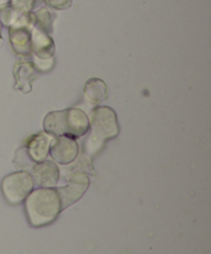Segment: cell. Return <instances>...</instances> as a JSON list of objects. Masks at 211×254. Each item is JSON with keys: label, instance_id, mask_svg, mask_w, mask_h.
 I'll return each instance as SVG.
<instances>
[{"label": "cell", "instance_id": "obj_5", "mask_svg": "<svg viewBox=\"0 0 211 254\" xmlns=\"http://www.w3.org/2000/svg\"><path fill=\"white\" fill-rule=\"evenodd\" d=\"M87 188H88V178L84 174L73 175V178L70 179L66 188H61L57 190L60 201H61V208L69 207L78 198H81Z\"/></svg>", "mask_w": 211, "mask_h": 254}, {"label": "cell", "instance_id": "obj_2", "mask_svg": "<svg viewBox=\"0 0 211 254\" xmlns=\"http://www.w3.org/2000/svg\"><path fill=\"white\" fill-rule=\"evenodd\" d=\"M45 129L57 136L79 138L88 129V119L79 109L52 112L45 119Z\"/></svg>", "mask_w": 211, "mask_h": 254}, {"label": "cell", "instance_id": "obj_13", "mask_svg": "<svg viewBox=\"0 0 211 254\" xmlns=\"http://www.w3.org/2000/svg\"><path fill=\"white\" fill-rule=\"evenodd\" d=\"M0 30H1V24H0Z\"/></svg>", "mask_w": 211, "mask_h": 254}, {"label": "cell", "instance_id": "obj_8", "mask_svg": "<svg viewBox=\"0 0 211 254\" xmlns=\"http://www.w3.org/2000/svg\"><path fill=\"white\" fill-rule=\"evenodd\" d=\"M52 136L46 133H40L35 135L29 143V154L35 161H42L47 156L51 146Z\"/></svg>", "mask_w": 211, "mask_h": 254}, {"label": "cell", "instance_id": "obj_9", "mask_svg": "<svg viewBox=\"0 0 211 254\" xmlns=\"http://www.w3.org/2000/svg\"><path fill=\"white\" fill-rule=\"evenodd\" d=\"M10 37L14 49L20 54H27L29 52V36L27 31L21 26L11 27L10 29Z\"/></svg>", "mask_w": 211, "mask_h": 254}, {"label": "cell", "instance_id": "obj_12", "mask_svg": "<svg viewBox=\"0 0 211 254\" xmlns=\"http://www.w3.org/2000/svg\"><path fill=\"white\" fill-rule=\"evenodd\" d=\"M45 1L51 6L57 7V9H65V7L69 6L71 0H45Z\"/></svg>", "mask_w": 211, "mask_h": 254}, {"label": "cell", "instance_id": "obj_1", "mask_svg": "<svg viewBox=\"0 0 211 254\" xmlns=\"http://www.w3.org/2000/svg\"><path fill=\"white\" fill-rule=\"evenodd\" d=\"M25 211L30 223L34 227L49 225L61 211L59 193L51 189H40L34 191L31 195H27Z\"/></svg>", "mask_w": 211, "mask_h": 254}, {"label": "cell", "instance_id": "obj_3", "mask_svg": "<svg viewBox=\"0 0 211 254\" xmlns=\"http://www.w3.org/2000/svg\"><path fill=\"white\" fill-rule=\"evenodd\" d=\"M118 134L116 114L107 107H99L93 112L92 118V133L87 140V153H97L102 144Z\"/></svg>", "mask_w": 211, "mask_h": 254}, {"label": "cell", "instance_id": "obj_10", "mask_svg": "<svg viewBox=\"0 0 211 254\" xmlns=\"http://www.w3.org/2000/svg\"><path fill=\"white\" fill-rule=\"evenodd\" d=\"M84 92H86L89 99H92L93 102H99L104 99V96H106V86L101 81L98 84V88H93L92 83L88 81V83L86 84V88H84Z\"/></svg>", "mask_w": 211, "mask_h": 254}, {"label": "cell", "instance_id": "obj_6", "mask_svg": "<svg viewBox=\"0 0 211 254\" xmlns=\"http://www.w3.org/2000/svg\"><path fill=\"white\" fill-rule=\"evenodd\" d=\"M78 145L70 136H59L51 145V156L60 164H69L77 156Z\"/></svg>", "mask_w": 211, "mask_h": 254}, {"label": "cell", "instance_id": "obj_7", "mask_svg": "<svg viewBox=\"0 0 211 254\" xmlns=\"http://www.w3.org/2000/svg\"><path fill=\"white\" fill-rule=\"evenodd\" d=\"M32 178L37 185L52 188L59 181V169L51 161H44L32 169Z\"/></svg>", "mask_w": 211, "mask_h": 254}, {"label": "cell", "instance_id": "obj_11", "mask_svg": "<svg viewBox=\"0 0 211 254\" xmlns=\"http://www.w3.org/2000/svg\"><path fill=\"white\" fill-rule=\"evenodd\" d=\"M14 9L27 10L32 6L35 0H9Z\"/></svg>", "mask_w": 211, "mask_h": 254}, {"label": "cell", "instance_id": "obj_4", "mask_svg": "<svg viewBox=\"0 0 211 254\" xmlns=\"http://www.w3.org/2000/svg\"><path fill=\"white\" fill-rule=\"evenodd\" d=\"M1 190L7 202H21L32 190V178L25 171L10 174L2 180Z\"/></svg>", "mask_w": 211, "mask_h": 254}]
</instances>
